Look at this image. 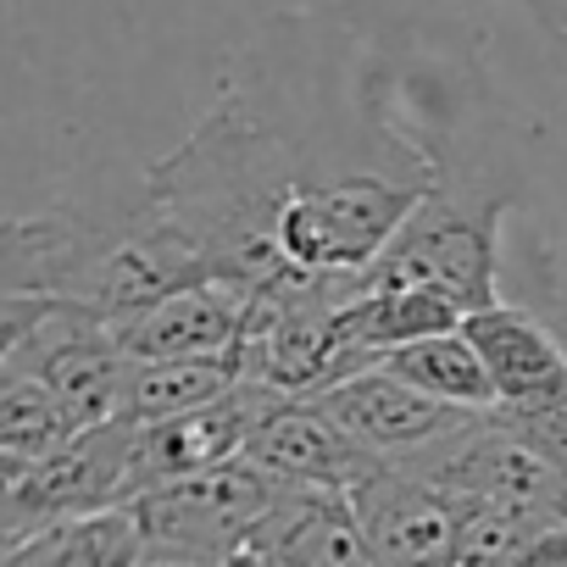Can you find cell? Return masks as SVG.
<instances>
[{"label": "cell", "instance_id": "cell-16", "mask_svg": "<svg viewBox=\"0 0 567 567\" xmlns=\"http://www.w3.org/2000/svg\"><path fill=\"white\" fill-rule=\"evenodd\" d=\"M561 528L556 517H539L528 506H506L489 495H467L462 523H456V550L451 561H534L545 534Z\"/></svg>", "mask_w": 567, "mask_h": 567}, {"label": "cell", "instance_id": "cell-7", "mask_svg": "<svg viewBox=\"0 0 567 567\" xmlns=\"http://www.w3.org/2000/svg\"><path fill=\"white\" fill-rule=\"evenodd\" d=\"M357 517L373 561H451L467 495L417 462H384L357 489Z\"/></svg>", "mask_w": 567, "mask_h": 567}, {"label": "cell", "instance_id": "cell-9", "mask_svg": "<svg viewBox=\"0 0 567 567\" xmlns=\"http://www.w3.org/2000/svg\"><path fill=\"white\" fill-rule=\"evenodd\" d=\"M250 278H200L184 290L162 296L156 307L134 312L128 323H117V340L134 362H156V357H217V351H239L245 318H250Z\"/></svg>", "mask_w": 567, "mask_h": 567}, {"label": "cell", "instance_id": "cell-8", "mask_svg": "<svg viewBox=\"0 0 567 567\" xmlns=\"http://www.w3.org/2000/svg\"><path fill=\"white\" fill-rule=\"evenodd\" d=\"M462 329L478 346V357L495 379V401L506 412H534V406L567 395V340L534 301L528 307L523 301L473 307Z\"/></svg>", "mask_w": 567, "mask_h": 567}, {"label": "cell", "instance_id": "cell-10", "mask_svg": "<svg viewBox=\"0 0 567 567\" xmlns=\"http://www.w3.org/2000/svg\"><path fill=\"white\" fill-rule=\"evenodd\" d=\"M245 561H373V545L362 534L357 501L351 489L334 484H278L267 512L256 517L250 539H245Z\"/></svg>", "mask_w": 567, "mask_h": 567}, {"label": "cell", "instance_id": "cell-18", "mask_svg": "<svg viewBox=\"0 0 567 567\" xmlns=\"http://www.w3.org/2000/svg\"><path fill=\"white\" fill-rule=\"evenodd\" d=\"M550 45H556V56H561V68H567V29H561V34H556Z\"/></svg>", "mask_w": 567, "mask_h": 567}, {"label": "cell", "instance_id": "cell-5", "mask_svg": "<svg viewBox=\"0 0 567 567\" xmlns=\"http://www.w3.org/2000/svg\"><path fill=\"white\" fill-rule=\"evenodd\" d=\"M284 401V390L261 384V379H239L228 395L173 412V417H128V501L151 484L200 473L212 462L245 456L250 429Z\"/></svg>", "mask_w": 567, "mask_h": 567}, {"label": "cell", "instance_id": "cell-14", "mask_svg": "<svg viewBox=\"0 0 567 567\" xmlns=\"http://www.w3.org/2000/svg\"><path fill=\"white\" fill-rule=\"evenodd\" d=\"M379 368L401 373L406 384L451 401V406H501L495 401V379L478 357V346L467 340V329H445V334H423L412 346H395Z\"/></svg>", "mask_w": 567, "mask_h": 567}, {"label": "cell", "instance_id": "cell-6", "mask_svg": "<svg viewBox=\"0 0 567 567\" xmlns=\"http://www.w3.org/2000/svg\"><path fill=\"white\" fill-rule=\"evenodd\" d=\"M312 401L357 440L368 445L379 462H406V456H423L434 451L440 440H451L478 406H451L417 384H406L401 373L390 368H357L323 390H312Z\"/></svg>", "mask_w": 567, "mask_h": 567}, {"label": "cell", "instance_id": "cell-3", "mask_svg": "<svg viewBox=\"0 0 567 567\" xmlns=\"http://www.w3.org/2000/svg\"><path fill=\"white\" fill-rule=\"evenodd\" d=\"M272 489H278V478L267 467H256L250 456H228L200 473L140 489L128 506L140 512V528H145V567L245 561V539H250L256 517L267 512Z\"/></svg>", "mask_w": 567, "mask_h": 567}, {"label": "cell", "instance_id": "cell-13", "mask_svg": "<svg viewBox=\"0 0 567 567\" xmlns=\"http://www.w3.org/2000/svg\"><path fill=\"white\" fill-rule=\"evenodd\" d=\"M239 379H245L239 351L134 362L128 395H123V417H173V412H189V406H206V401L228 395Z\"/></svg>", "mask_w": 567, "mask_h": 567}, {"label": "cell", "instance_id": "cell-17", "mask_svg": "<svg viewBox=\"0 0 567 567\" xmlns=\"http://www.w3.org/2000/svg\"><path fill=\"white\" fill-rule=\"evenodd\" d=\"M312 7H323L346 23H362V29H406V23H423V18L462 7V0H312Z\"/></svg>", "mask_w": 567, "mask_h": 567}, {"label": "cell", "instance_id": "cell-11", "mask_svg": "<svg viewBox=\"0 0 567 567\" xmlns=\"http://www.w3.org/2000/svg\"><path fill=\"white\" fill-rule=\"evenodd\" d=\"M245 456L267 467L278 484H334L357 489L373 467H384L368 445H357L312 395H284L256 429Z\"/></svg>", "mask_w": 567, "mask_h": 567}, {"label": "cell", "instance_id": "cell-1", "mask_svg": "<svg viewBox=\"0 0 567 567\" xmlns=\"http://www.w3.org/2000/svg\"><path fill=\"white\" fill-rule=\"evenodd\" d=\"M200 278H217L206 250L145 195V184L128 206L56 200L23 212L7 223L0 250V290L62 296L112 329Z\"/></svg>", "mask_w": 567, "mask_h": 567}, {"label": "cell", "instance_id": "cell-15", "mask_svg": "<svg viewBox=\"0 0 567 567\" xmlns=\"http://www.w3.org/2000/svg\"><path fill=\"white\" fill-rule=\"evenodd\" d=\"M73 434L79 423L34 373L0 368V462H34Z\"/></svg>", "mask_w": 567, "mask_h": 567}, {"label": "cell", "instance_id": "cell-2", "mask_svg": "<svg viewBox=\"0 0 567 567\" xmlns=\"http://www.w3.org/2000/svg\"><path fill=\"white\" fill-rule=\"evenodd\" d=\"M0 368L34 373L79 429L123 417L134 357L90 307L34 290H0Z\"/></svg>", "mask_w": 567, "mask_h": 567}, {"label": "cell", "instance_id": "cell-12", "mask_svg": "<svg viewBox=\"0 0 567 567\" xmlns=\"http://www.w3.org/2000/svg\"><path fill=\"white\" fill-rule=\"evenodd\" d=\"M0 561L7 567H134L145 561V528H140V512L123 501V506L62 517L29 534L23 545L0 550Z\"/></svg>", "mask_w": 567, "mask_h": 567}, {"label": "cell", "instance_id": "cell-4", "mask_svg": "<svg viewBox=\"0 0 567 567\" xmlns=\"http://www.w3.org/2000/svg\"><path fill=\"white\" fill-rule=\"evenodd\" d=\"M128 417L79 429L34 462H0V550L29 534L128 501Z\"/></svg>", "mask_w": 567, "mask_h": 567}]
</instances>
